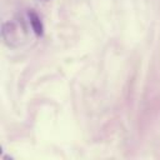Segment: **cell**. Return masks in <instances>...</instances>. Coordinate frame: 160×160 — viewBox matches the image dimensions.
<instances>
[{
  "label": "cell",
  "mask_w": 160,
  "mask_h": 160,
  "mask_svg": "<svg viewBox=\"0 0 160 160\" xmlns=\"http://www.w3.org/2000/svg\"><path fill=\"white\" fill-rule=\"evenodd\" d=\"M29 16H30V24H31V28H32L34 32L38 36L42 35V24H41L40 19H39V16L35 12H30Z\"/></svg>",
  "instance_id": "6da1fadb"
}]
</instances>
